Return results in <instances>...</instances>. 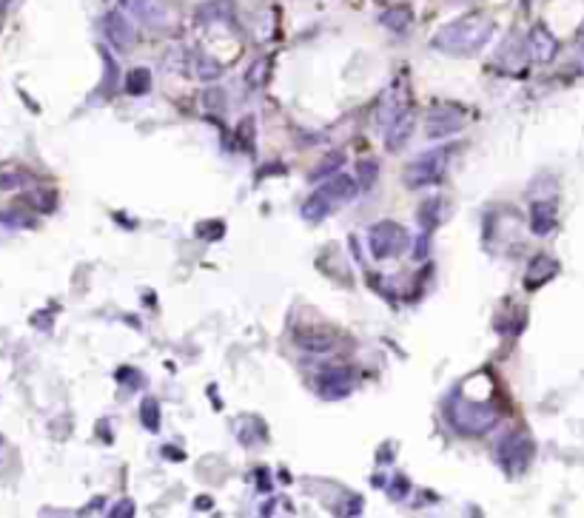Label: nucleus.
<instances>
[{"mask_svg": "<svg viewBox=\"0 0 584 518\" xmlns=\"http://www.w3.org/2000/svg\"><path fill=\"white\" fill-rule=\"evenodd\" d=\"M140 413H143V425L149 427V430H157L160 427V407L154 399H146L143 407H140Z\"/></svg>", "mask_w": 584, "mask_h": 518, "instance_id": "obj_19", "label": "nucleus"}, {"mask_svg": "<svg viewBox=\"0 0 584 518\" xmlns=\"http://www.w3.org/2000/svg\"><path fill=\"white\" fill-rule=\"evenodd\" d=\"M126 89L132 94H146L151 89V74L149 69H134L129 74V83H126Z\"/></svg>", "mask_w": 584, "mask_h": 518, "instance_id": "obj_18", "label": "nucleus"}, {"mask_svg": "<svg viewBox=\"0 0 584 518\" xmlns=\"http://www.w3.org/2000/svg\"><path fill=\"white\" fill-rule=\"evenodd\" d=\"M528 52L536 63H550L556 57V52H559V43H556V37L550 35V29L533 26L528 35Z\"/></svg>", "mask_w": 584, "mask_h": 518, "instance_id": "obj_9", "label": "nucleus"}, {"mask_svg": "<svg viewBox=\"0 0 584 518\" xmlns=\"http://www.w3.org/2000/svg\"><path fill=\"white\" fill-rule=\"evenodd\" d=\"M106 35H109V40H112L117 49H126V46H132L134 29L132 23L123 18L120 12H109L106 15Z\"/></svg>", "mask_w": 584, "mask_h": 518, "instance_id": "obj_12", "label": "nucleus"}, {"mask_svg": "<svg viewBox=\"0 0 584 518\" xmlns=\"http://www.w3.org/2000/svg\"><path fill=\"white\" fill-rule=\"evenodd\" d=\"M134 513V507L129 504V501H123V504H117V510H112V516L114 518H120V516H132Z\"/></svg>", "mask_w": 584, "mask_h": 518, "instance_id": "obj_23", "label": "nucleus"}, {"mask_svg": "<svg viewBox=\"0 0 584 518\" xmlns=\"http://www.w3.org/2000/svg\"><path fill=\"white\" fill-rule=\"evenodd\" d=\"M337 163H342V154L340 151H337V154H331V157H328V160H325V163H322V168L320 171H317V177H325V174H328V171H334V168H337Z\"/></svg>", "mask_w": 584, "mask_h": 518, "instance_id": "obj_21", "label": "nucleus"}, {"mask_svg": "<svg viewBox=\"0 0 584 518\" xmlns=\"http://www.w3.org/2000/svg\"><path fill=\"white\" fill-rule=\"evenodd\" d=\"M448 154H451L448 148H434V151L422 154L405 171V183L411 185V188H425V185L439 183L445 177V171H448Z\"/></svg>", "mask_w": 584, "mask_h": 518, "instance_id": "obj_5", "label": "nucleus"}, {"mask_svg": "<svg viewBox=\"0 0 584 518\" xmlns=\"http://www.w3.org/2000/svg\"><path fill=\"white\" fill-rule=\"evenodd\" d=\"M468 126V117L465 111L456 109V106H436L428 117V137L431 140H445L456 131H462Z\"/></svg>", "mask_w": 584, "mask_h": 518, "instance_id": "obj_6", "label": "nucleus"}, {"mask_svg": "<svg viewBox=\"0 0 584 518\" xmlns=\"http://www.w3.org/2000/svg\"><path fill=\"white\" fill-rule=\"evenodd\" d=\"M382 23H385V26H391L394 32H405V29H408V23H411V12H408V9H402V6H399V9H391V12H385V15H382Z\"/></svg>", "mask_w": 584, "mask_h": 518, "instance_id": "obj_17", "label": "nucleus"}, {"mask_svg": "<svg viewBox=\"0 0 584 518\" xmlns=\"http://www.w3.org/2000/svg\"><path fill=\"white\" fill-rule=\"evenodd\" d=\"M493 29H496V23L488 15H468V18L453 20L445 29H439L434 40H431V46L436 52H445V55H476L490 43Z\"/></svg>", "mask_w": 584, "mask_h": 518, "instance_id": "obj_1", "label": "nucleus"}, {"mask_svg": "<svg viewBox=\"0 0 584 518\" xmlns=\"http://www.w3.org/2000/svg\"><path fill=\"white\" fill-rule=\"evenodd\" d=\"M496 419H499L496 407L485 405V402H473L468 396H462V390H456L448 399V422L465 436L488 433L490 427L496 425Z\"/></svg>", "mask_w": 584, "mask_h": 518, "instance_id": "obj_2", "label": "nucleus"}, {"mask_svg": "<svg viewBox=\"0 0 584 518\" xmlns=\"http://www.w3.org/2000/svg\"><path fill=\"white\" fill-rule=\"evenodd\" d=\"M533 453H536V444H533V439H530L528 433H522V430H516V433L505 436V439L499 442V447H496V459H499V464L508 470L510 476L525 473L528 464L533 462Z\"/></svg>", "mask_w": 584, "mask_h": 518, "instance_id": "obj_4", "label": "nucleus"}, {"mask_svg": "<svg viewBox=\"0 0 584 518\" xmlns=\"http://www.w3.org/2000/svg\"><path fill=\"white\" fill-rule=\"evenodd\" d=\"M359 180H362V188H371L374 185V180H377V163H362L359 166Z\"/></svg>", "mask_w": 584, "mask_h": 518, "instance_id": "obj_20", "label": "nucleus"}, {"mask_svg": "<svg viewBox=\"0 0 584 518\" xmlns=\"http://www.w3.org/2000/svg\"><path fill=\"white\" fill-rule=\"evenodd\" d=\"M368 245H371V254L377 259H396L402 257L411 245L408 231L394 220L377 222L371 231H368Z\"/></svg>", "mask_w": 584, "mask_h": 518, "instance_id": "obj_3", "label": "nucleus"}, {"mask_svg": "<svg viewBox=\"0 0 584 518\" xmlns=\"http://www.w3.org/2000/svg\"><path fill=\"white\" fill-rule=\"evenodd\" d=\"M414 126H416L414 114L405 109L396 117L394 123L385 129V143H388V148H391V151H399V148L405 146V143L411 140V134H414Z\"/></svg>", "mask_w": 584, "mask_h": 518, "instance_id": "obj_10", "label": "nucleus"}, {"mask_svg": "<svg viewBox=\"0 0 584 518\" xmlns=\"http://www.w3.org/2000/svg\"><path fill=\"white\" fill-rule=\"evenodd\" d=\"M530 225H533V234L545 237L556 228V205L553 203H536L533 205V214H530Z\"/></svg>", "mask_w": 584, "mask_h": 518, "instance_id": "obj_13", "label": "nucleus"}, {"mask_svg": "<svg viewBox=\"0 0 584 518\" xmlns=\"http://www.w3.org/2000/svg\"><path fill=\"white\" fill-rule=\"evenodd\" d=\"M123 6L129 12H134V18L151 26V29H166V26H171L169 6H163L160 0H123Z\"/></svg>", "mask_w": 584, "mask_h": 518, "instance_id": "obj_7", "label": "nucleus"}, {"mask_svg": "<svg viewBox=\"0 0 584 518\" xmlns=\"http://www.w3.org/2000/svg\"><path fill=\"white\" fill-rule=\"evenodd\" d=\"M317 388L325 399H340V396H348L351 388H354V376L348 370L342 368H331L322 373L317 379Z\"/></svg>", "mask_w": 584, "mask_h": 518, "instance_id": "obj_8", "label": "nucleus"}, {"mask_svg": "<svg viewBox=\"0 0 584 518\" xmlns=\"http://www.w3.org/2000/svg\"><path fill=\"white\" fill-rule=\"evenodd\" d=\"M425 251H428V234L419 240V245H416V259H425Z\"/></svg>", "mask_w": 584, "mask_h": 518, "instance_id": "obj_24", "label": "nucleus"}, {"mask_svg": "<svg viewBox=\"0 0 584 518\" xmlns=\"http://www.w3.org/2000/svg\"><path fill=\"white\" fill-rule=\"evenodd\" d=\"M388 493H391V499H402L408 493V481L394 479V487H388Z\"/></svg>", "mask_w": 584, "mask_h": 518, "instance_id": "obj_22", "label": "nucleus"}, {"mask_svg": "<svg viewBox=\"0 0 584 518\" xmlns=\"http://www.w3.org/2000/svg\"><path fill=\"white\" fill-rule=\"evenodd\" d=\"M357 191H359L357 183H354L348 174H337V177H331V180L320 188L322 197H328L334 205H342V203H348V200H354V197H357Z\"/></svg>", "mask_w": 584, "mask_h": 518, "instance_id": "obj_11", "label": "nucleus"}, {"mask_svg": "<svg viewBox=\"0 0 584 518\" xmlns=\"http://www.w3.org/2000/svg\"><path fill=\"white\" fill-rule=\"evenodd\" d=\"M445 208H448V203H445L442 197H434V200H428V203L422 205V214H419V220H422V225H425V228H431V231H434L436 225L445 220Z\"/></svg>", "mask_w": 584, "mask_h": 518, "instance_id": "obj_16", "label": "nucleus"}, {"mask_svg": "<svg viewBox=\"0 0 584 518\" xmlns=\"http://www.w3.org/2000/svg\"><path fill=\"white\" fill-rule=\"evenodd\" d=\"M559 271V265H556V259L545 257V254H539V257L530 262L528 268V288H539L542 282L553 277Z\"/></svg>", "mask_w": 584, "mask_h": 518, "instance_id": "obj_14", "label": "nucleus"}, {"mask_svg": "<svg viewBox=\"0 0 584 518\" xmlns=\"http://www.w3.org/2000/svg\"><path fill=\"white\" fill-rule=\"evenodd\" d=\"M331 208H334V203H331L328 197H322L320 191H317L308 203L302 205V217L308 222H320L331 214Z\"/></svg>", "mask_w": 584, "mask_h": 518, "instance_id": "obj_15", "label": "nucleus"}]
</instances>
